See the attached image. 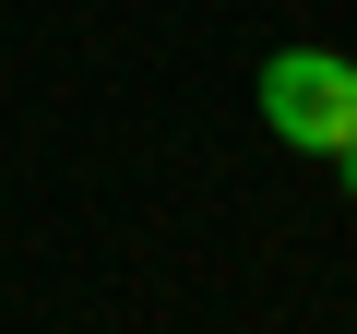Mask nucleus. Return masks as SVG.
<instances>
[{
  "instance_id": "1",
  "label": "nucleus",
  "mask_w": 357,
  "mask_h": 334,
  "mask_svg": "<svg viewBox=\"0 0 357 334\" xmlns=\"http://www.w3.org/2000/svg\"><path fill=\"white\" fill-rule=\"evenodd\" d=\"M262 131L298 155H345L357 143V60L345 48H274L262 60Z\"/></svg>"
},
{
  "instance_id": "2",
  "label": "nucleus",
  "mask_w": 357,
  "mask_h": 334,
  "mask_svg": "<svg viewBox=\"0 0 357 334\" xmlns=\"http://www.w3.org/2000/svg\"><path fill=\"white\" fill-rule=\"evenodd\" d=\"M333 180H345V203H357V143H345V155H333Z\"/></svg>"
}]
</instances>
